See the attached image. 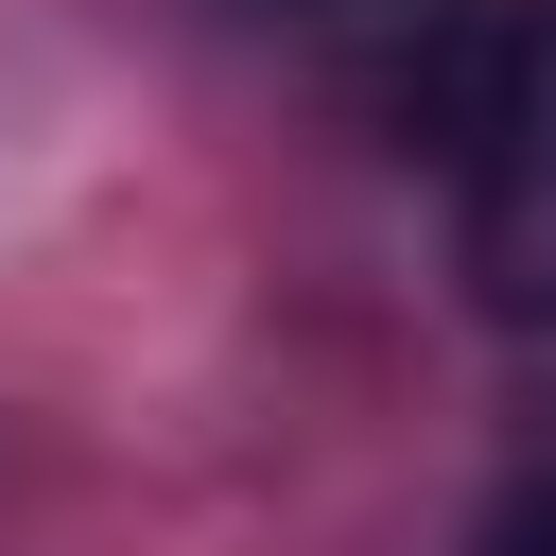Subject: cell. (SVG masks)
<instances>
[{"label":"cell","mask_w":556,"mask_h":556,"mask_svg":"<svg viewBox=\"0 0 556 556\" xmlns=\"http://www.w3.org/2000/svg\"><path fill=\"white\" fill-rule=\"evenodd\" d=\"M452 243L504 330H556V0H504L452 87Z\"/></svg>","instance_id":"cell-1"},{"label":"cell","mask_w":556,"mask_h":556,"mask_svg":"<svg viewBox=\"0 0 556 556\" xmlns=\"http://www.w3.org/2000/svg\"><path fill=\"white\" fill-rule=\"evenodd\" d=\"M226 17L313 52V70H348V87H382V104H417V122H452V87H469L504 0H226Z\"/></svg>","instance_id":"cell-2"},{"label":"cell","mask_w":556,"mask_h":556,"mask_svg":"<svg viewBox=\"0 0 556 556\" xmlns=\"http://www.w3.org/2000/svg\"><path fill=\"white\" fill-rule=\"evenodd\" d=\"M486 556H556V486H521V504L486 521Z\"/></svg>","instance_id":"cell-3"}]
</instances>
